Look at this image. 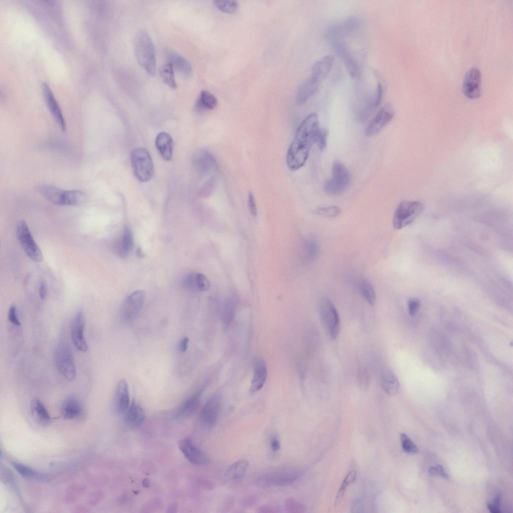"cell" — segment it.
<instances>
[{
  "mask_svg": "<svg viewBox=\"0 0 513 513\" xmlns=\"http://www.w3.org/2000/svg\"><path fill=\"white\" fill-rule=\"evenodd\" d=\"M320 129L316 113L311 114L302 121L287 152V163L290 170H298L304 165Z\"/></svg>",
  "mask_w": 513,
  "mask_h": 513,
  "instance_id": "1",
  "label": "cell"
},
{
  "mask_svg": "<svg viewBox=\"0 0 513 513\" xmlns=\"http://www.w3.org/2000/svg\"><path fill=\"white\" fill-rule=\"evenodd\" d=\"M133 44L135 57L139 64L149 75H155V50L149 34L144 30H139L134 36Z\"/></svg>",
  "mask_w": 513,
  "mask_h": 513,
  "instance_id": "2",
  "label": "cell"
},
{
  "mask_svg": "<svg viewBox=\"0 0 513 513\" xmlns=\"http://www.w3.org/2000/svg\"><path fill=\"white\" fill-rule=\"evenodd\" d=\"M37 189L48 201L58 205H80L87 198V194L81 190H63L50 185H40Z\"/></svg>",
  "mask_w": 513,
  "mask_h": 513,
  "instance_id": "3",
  "label": "cell"
},
{
  "mask_svg": "<svg viewBox=\"0 0 513 513\" xmlns=\"http://www.w3.org/2000/svg\"><path fill=\"white\" fill-rule=\"evenodd\" d=\"M300 469L292 467H280L264 473L257 479L264 486H286L292 484L301 475Z\"/></svg>",
  "mask_w": 513,
  "mask_h": 513,
  "instance_id": "4",
  "label": "cell"
},
{
  "mask_svg": "<svg viewBox=\"0 0 513 513\" xmlns=\"http://www.w3.org/2000/svg\"><path fill=\"white\" fill-rule=\"evenodd\" d=\"M130 158L136 178L143 182L150 180L154 174V166L148 151L144 148H137L131 152Z\"/></svg>",
  "mask_w": 513,
  "mask_h": 513,
  "instance_id": "5",
  "label": "cell"
},
{
  "mask_svg": "<svg viewBox=\"0 0 513 513\" xmlns=\"http://www.w3.org/2000/svg\"><path fill=\"white\" fill-rule=\"evenodd\" d=\"M319 312L321 322L332 339H336L340 332V319L339 313L333 303L327 298H322L319 302Z\"/></svg>",
  "mask_w": 513,
  "mask_h": 513,
  "instance_id": "6",
  "label": "cell"
},
{
  "mask_svg": "<svg viewBox=\"0 0 513 513\" xmlns=\"http://www.w3.org/2000/svg\"><path fill=\"white\" fill-rule=\"evenodd\" d=\"M423 205L419 201L404 200L397 207L393 215V225L402 228L411 223L422 212Z\"/></svg>",
  "mask_w": 513,
  "mask_h": 513,
  "instance_id": "7",
  "label": "cell"
},
{
  "mask_svg": "<svg viewBox=\"0 0 513 513\" xmlns=\"http://www.w3.org/2000/svg\"><path fill=\"white\" fill-rule=\"evenodd\" d=\"M350 175L345 166L339 160H335L332 166V176L325 183L324 190L328 194L337 195L342 194L348 187Z\"/></svg>",
  "mask_w": 513,
  "mask_h": 513,
  "instance_id": "8",
  "label": "cell"
},
{
  "mask_svg": "<svg viewBox=\"0 0 513 513\" xmlns=\"http://www.w3.org/2000/svg\"><path fill=\"white\" fill-rule=\"evenodd\" d=\"M55 360L57 368L62 375L69 381H73L76 372L73 353L70 347L61 343L56 347Z\"/></svg>",
  "mask_w": 513,
  "mask_h": 513,
  "instance_id": "9",
  "label": "cell"
},
{
  "mask_svg": "<svg viewBox=\"0 0 513 513\" xmlns=\"http://www.w3.org/2000/svg\"><path fill=\"white\" fill-rule=\"evenodd\" d=\"M17 235L21 246L27 255L36 262L43 260L42 252L35 242L27 223L20 220L17 225Z\"/></svg>",
  "mask_w": 513,
  "mask_h": 513,
  "instance_id": "10",
  "label": "cell"
},
{
  "mask_svg": "<svg viewBox=\"0 0 513 513\" xmlns=\"http://www.w3.org/2000/svg\"><path fill=\"white\" fill-rule=\"evenodd\" d=\"M221 407L220 395L213 394L207 400L200 411L198 416L200 424L206 428H212L218 420Z\"/></svg>",
  "mask_w": 513,
  "mask_h": 513,
  "instance_id": "11",
  "label": "cell"
},
{
  "mask_svg": "<svg viewBox=\"0 0 513 513\" xmlns=\"http://www.w3.org/2000/svg\"><path fill=\"white\" fill-rule=\"evenodd\" d=\"M145 300V293L138 290L130 294L124 301L121 310V318L125 321L134 319L142 309Z\"/></svg>",
  "mask_w": 513,
  "mask_h": 513,
  "instance_id": "12",
  "label": "cell"
},
{
  "mask_svg": "<svg viewBox=\"0 0 513 513\" xmlns=\"http://www.w3.org/2000/svg\"><path fill=\"white\" fill-rule=\"evenodd\" d=\"M394 111L390 104L381 108L368 125L365 135L371 137L379 132L393 118Z\"/></svg>",
  "mask_w": 513,
  "mask_h": 513,
  "instance_id": "13",
  "label": "cell"
},
{
  "mask_svg": "<svg viewBox=\"0 0 513 513\" xmlns=\"http://www.w3.org/2000/svg\"><path fill=\"white\" fill-rule=\"evenodd\" d=\"M463 91L466 97L471 99L480 96L481 74L477 68H471L466 73L463 82Z\"/></svg>",
  "mask_w": 513,
  "mask_h": 513,
  "instance_id": "14",
  "label": "cell"
},
{
  "mask_svg": "<svg viewBox=\"0 0 513 513\" xmlns=\"http://www.w3.org/2000/svg\"><path fill=\"white\" fill-rule=\"evenodd\" d=\"M179 448L187 460L196 465H202L208 463L207 456L197 447L189 438H185L179 442Z\"/></svg>",
  "mask_w": 513,
  "mask_h": 513,
  "instance_id": "15",
  "label": "cell"
},
{
  "mask_svg": "<svg viewBox=\"0 0 513 513\" xmlns=\"http://www.w3.org/2000/svg\"><path fill=\"white\" fill-rule=\"evenodd\" d=\"M192 163L197 174L204 175L216 167V161L213 155L205 150L196 151L193 154Z\"/></svg>",
  "mask_w": 513,
  "mask_h": 513,
  "instance_id": "16",
  "label": "cell"
},
{
  "mask_svg": "<svg viewBox=\"0 0 513 513\" xmlns=\"http://www.w3.org/2000/svg\"><path fill=\"white\" fill-rule=\"evenodd\" d=\"M84 320L83 314L79 312L74 318L71 326V336L75 347L80 351L86 352L88 345L84 335Z\"/></svg>",
  "mask_w": 513,
  "mask_h": 513,
  "instance_id": "17",
  "label": "cell"
},
{
  "mask_svg": "<svg viewBox=\"0 0 513 513\" xmlns=\"http://www.w3.org/2000/svg\"><path fill=\"white\" fill-rule=\"evenodd\" d=\"M42 89L49 110L56 122L63 131L66 130V124L61 108L49 86L42 83Z\"/></svg>",
  "mask_w": 513,
  "mask_h": 513,
  "instance_id": "18",
  "label": "cell"
},
{
  "mask_svg": "<svg viewBox=\"0 0 513 513\" xmlns=\"http://www.w3.org/2000/svg\"><path fill=\"white\" fill-rule=\"evenodd\" d=\"M181 285L188 291L204 292L209 289L210 283L204 275L195 272L185 275L181 280Z\"/></svg>",
  "mask_w": 513,
  "mask_h": 513,
  "instance_id": "19",
  "label": "cell"
},
{
  "mask_svg": "<svg viewBox=\"0 0 513 513\" xmlns=\"http://www.w3.org/2000/svg\"><path fill=\"white\" fill-rule=\"evenodd\" d=\"M164 52L169 63L183 76L187 78L192 76V67L185 58L170 49H166Z\"/></svg>",
  "mask_w": 513,
  "mask_h": 513,
  "instance_id": "20",
  "label": "cell"
},
{
  "mask_svg": "<svg viewBox=\"0 0 513 513\" xmlns=\"http://www.w3.org/2000/svg\"><path fill=\"white\" fill-rule=\"evenodd\" d=\"M267 377L268 369L266 363L262 359L256 360L250 386V392L253 394L261 390L265 384Z\"/></svg>",
  "mask_w": 513,
  "mask_h": 513,
  "instance_id": "21",
  "label": "cell"
},
{
  "mask_svg": "<svg viewBox=\"0 0 513 513\" xmlns=\"http://www.w3.org/2000/svg\"><path fill=\"white\" fill-rule=\"evenodd\" d=\"M334 62L333 56L327 55L322 58L313 65L311 76L321 83L330 73Z\"/></svg>",
  "mask_w": 513,
  "mask_h": 513,
  "instance_id": "22",
  "label": "cell"
},
{
  "mask_svg": "<svg viewBox=\"0 0 513 513\" xmlns=\"http://www.w3.org/2000/svg\"><path fill=\"white\" fill-rule=\"evenodd\" d=\"M130 405L128 386L127 381L122 379L118 384L115 395V406L117 412L123 413Z\"/></svg>",
  "mask_w": 513,
  "mask_h": 513,
  "instance_id": "23",
  "label": "cell"
},
{
  "mask_svg": "<svg viewBox=\"0 0 513 513\" xmlns=\"http://www.w3.org/2000/svg\"><path fill=\"white\" fill-rule=\"evenodd\" d=\"M125 412V421L129 426L138 427L143 423L145 418V411L141 406L134 400Z\"/></svg>",
  "mask_w": 513,
  "mask_h": 513,
  "instance_id": "24",
  "label": "cell"
},
{
  "mask_svg": "<svg viewBox=\"0 0 513 513\" xmlns=\"http://www.w3.org/2000/svg\"><path fill=\"white\" fill-rule=\"evenodd\" d=\"M204 387L197 390L181 404L174 414V418H180L186 417L193 412L199 404L200 398L204 390Z\"/></svg>",
  "mask_w": 513,
  "mask_h": 513,
  "instance_id": "25",
  "label": "cell"
},
{
  "mask_svg": "<svg viewBox=\"0 0 513 513\" xmlns=\"http://www.w3.org/2000/svg\"><path fill=\"white\" fill-rule=\"evenodd\" d=\"M155 145L164 160L168 161L172 158L173 142L169 134L165 132L159 133L155 139Z\"/></svg>",
  "mask_w": 513,
  "mask_h": 513,
  "instance_id": "26",
  "label": "cell"
},
{
  "mask_svg": "<svg viewBox=\"0 0 513 513\" xmlns=\"http://www.w3.org/2000/svg\"><path fill=\"white\" fill-rule=\"evenodd\" d=\"M321 83L311 76L300 86L297 95L299 105H303L316 92Z\"/></svg>",
  "mask_w": 513,
  "mask_h": 513,
  "instance_id": "27",
  "label": "cell"
},
{
  "mask_svg": "<svg viewBox=\"0 0 513 513\" xmlns=\"http://www.w3.org/2000/svg\"><path fill=\"white\" fill-rule=\"evenodd\" d=\"M134 243L133 235L131 229L126 226L116 246V252L122 258L128 255L132 250Z\"/></svg>",
  "mask_w": 513,
  "mask_h": 513,
  "instance_id": "28",
  "label": "cell"
},
{
  "mask_svg": "<svg viewBox=\"0 0 513 513\" xmlns=\"http://www.w3.org/2000/svg\"><path fill=\"white\" fill-rule=\"evenodd\" d=\"M82 411L83 407L81 402L75 397H68L62 404V413L66 419H72L79 417Z\"/></svg>",
  "mask_w": 513,
  "mask_h": 513,
  "instance_id": "29",
  "label": "cell"
},
{
  "mask_svg": "<svg viewBox=\"0 0 513 513\" xmlns=\"http://www.w3.org/2000/svg\"><path fill=\"white\" fill-rule=\"evenodd\" d=\"M381 385L383 391L389 395L396 394L400 388L399 381L395 374L390 370H386L381 376Z\"/></svg>",
  "mask_w": 513,
  "mask_h": 513,
  "instance_id": "30",
  "label": "cell"
},
{
  "mask_svg": "<svg viewBox=\"0 0 513 513\" xmlns=\"http://www.w3.org/2000/svg\"><path fill=\"white\" fill-rule=\"evenodd\" d=\"M248 461L244 459L238 460L231 464L225 473L226 478L230 481H238L244 476L248 467Z\"/></svg>",
  "mask_w": 513,
  "mask_h": 513,
  "instance_id": "31",
  "label": "cell"
},
{
  "mask_svg": "<svg viewBox=\"0 0 513 513\" xmlns=\"http://www.w3.org/2000/svg\"><path fill=\"white\" fill-rule=\"evenodd\" d=\"M217 104V99L213 95L206 90H202L196 101L195 107L198 111L209 110L214 109Z\"/></svg>",
  "mask_w": 513,
  "mask_h": 513,
  "instance_id": "32",
  "label": "cell"
},
{
  "mask_svg": "<svg viewBox=\"0 0 513 513\" xmlns=\"http://www.w3.org/2000/svg\"><path fill=\"white\" fill-rule=\"evenodd\" d=\"M34 417L42 424H47L51 420V416L43 404L38 399H34L31 405Z\"/></svg>",
  "mask_w": 513,
  "mask_h": 513,
  "instance_id": "33",
  "label": "cell"
},
{
  "mask_svg": "<svg viewBox=\"0 0 513 513\" xmlns=\"http://www.w3.org/2000/svg\"><path fill=\"white\" fill-rule=\"evenodd\" d=\"M303 253L306 259L312 262L316 260L319 255L320 247L317 240L309 238L306 239L303 244Z\"/></svg>",
  "mask_w": 513,
  "mask_h": 513,
  "instance_id": "34",
  "label": "cell"
},
{
  "mask_svg": "<svg viewBox=\"0 0 513 513\" xmlns=\"http://www.w3.org/2000/svg\"><path fill=\"white\" fill-rule=\"evenodd\" d=\"M358 287L366 301L370 305H373L376 301V294L370 282L367 279H362L359 282Z\"/></svg>",
  "mask_w": 513,
  "mask_h": 513,
  "instance_id": "35",
  "label": "cell"
},
{
  "mask_svg": "<svg viewBox=\"0 0 513 513\" xmlns=\"http://www.w3.org/2000/svg\"><path fill=\"white\" fill-rule=\"evenodd\" d=\"M159 74L166 85L172 89L177 88L174 67L171 63L168 62L162 65L159 69Z\"/></svg>",
  "mask_w": 513,
  "mask_h": 513,
  "instance_id": "36",
  "label": "cell"
},
{
  "mask_svg": "<svg viewBox=\"0 0 513 513\" xmlns=\"http://www.w3.org/2000/svg\"><path fill=\"white\" fill-rule=\"evenodd\" d=\"M340 57L343 60L350 75L352 77H356L359 73L358 66L349 50L344 52Z\"/></svg>",
  "mask_w": 513,
  "mask_h": 513,
  "instance_id": "37",
  "label": "cell"
},
{
  "mask_svg": "<svg viewBox=\"0 0 513 513\" xmlns=\"http://www.w3.org/2000/svg\"><path fill=\"white\" fill-rule=\"evenodd\" d=\"M356 478V471L352 470L350 471L346 475L344 479L343 480L339 489L337 492L335 500V505H337L340 503L342 498L345 493L346 487L352 482H353Z\"/></svg>",
  "mask_w": 513,
  "mask_h": 513,
  "instance_id": "38",
  "label": "cell"
},
{
  "mask_svg": "<svg viewBox=\"0 0 513 513\" xmlns=\"http://www.w3.org/2000/svg\"><path fill=\"white\" fill-rule=\"evenodd\" d=\"M213 3L218 10L227 14H234L238 8V4L235 1L215 0Z\"/></svg>",
  "mask_w": 513,
  "mask_h": 513,
  "instance_id": "39",
  "label": "cell"
},
{
  "mask_svg": "<svg viewBox=\"0 0 513 513\" xmlns=\"http://www.w3.org/2000/svg\"><path fill=\"white\" fill-rule=\"evenodd\" d=\"M235 311L233 303L230 300L227 301L224 304L222 312V321L225 327H228L233 320Z\"/></svg>",
  "mask_w": 513,
  "mask_h": 513,
  "instance_id": "40",
  "label": "cell"
},
{
  "mask_svg": "<svg viewBox=\"0 0 513 513\" xmlns=\"http://www.w3.org/2000/svg\"><path fill=\"white\" fill-rule=\"evenodd\" d=\"M341 213V209L336 206L320 207L315 210V213L317 214L329 218L337 217Z\"/></svg>",
  "mask_w": 513,
  "mask_h": 513,
  "instance_id": "41",
  "label": "cell"
},
{
  "mask_svg": "<svg viewBox=\"0 0 513 513\" xmlns=\"http://www.w3.org/2000/svg\"><path fill=\"white\" fill-rule=\"evenodd\" d=\"M12 464L17 472L24 477L32 478L39 476L37 472L24 464L16 462H13Z\"/></svg>",
  "mask_w": 513,
  "mask_h": 513,
  "instance_id": "42",
  "label": "cell"
},
{
  "mask_svg": "<svg viewBox=\"0 0 513 513\" xmlns=\"http://www.w3.org/2000/svg\"><path fill=\"white\" fill-rule=\"evenodd\" d=\"M400 440L403 450L408 453H416L419 451L417 445L405 433L400 435Z\"/></svg>",
  "mask_w": 513,
  "mask_h": 513,
  "instance_id": "43",
  "label": "cell"
},
{
  "mask_svg": "<svg viewBox=\"0 0 513 513\" xmlns=\"http://www.w3.org/2000/svg\"><path fill=\"white\" fill-rule=\"evenodd\" d=\"M420 301L416 298H411L407 302V309L411 317L415 316L420 308Z\"/></svg>",
  "mask_w": 513,
  "mask_h": 513,
  "instance_id": "44",
  "label": "cell"
},
{
  "mask_svg": "<svg viewBox=\"0 0 513 513\" xmlns=\"http://www.w3.org/2000/svg\"><path fill=\"white\" fill-rule=\"evenodd\" d=\"M358 380L359 386L362 389H366L368 387L370 377L366 369H362L359 371Z\"/></svg>",
  "mask_w": 513,
  "mask_h": 513,
  "instance_id": "45",
  "label": "cell"
},
{
  "mask_svg": "<svg viewBox=\"0 0 513 513\" xmlns=\"http://www.w3.org/2000/svg\"><path fill=\"white\" fill-rule=\"evenodd\" d=\"M327 136L328 131L325 129H320L316 142L320 150H322L325 148L327 144Z\"/></svg>",
  "mask_w": 513,
  "mask_h": 513,
  "instance_id": "46",
  "label": "cell"
},
{
  "mask_svg": "<svg viewBox=\"0 0 513 513\" xmlns=\"http://www.w3.org/2000/svg\"><path fill=\"white\" fill-rule=\"evenodd\" d=\"M429 473L432 476H440L445 479H448L449 478L448 474L444 471L443 467L439 464L431 467L429 469Z\"/></svg>",
  "mask_w": 513,
  "mask_h": 513,
  "instance_id": "47",
  "label": "cell"
},
{
  "mask_svg": "<svg viewBox=\"0 0 513 513\" xmlns=\"http://www.w3.org/2000/svg\"><path fill=\"white\" fill-rule=\"evenodd\" d=\"M500 495H497L494 500L487 503V507L491 513H500L501 512L500 506Z\"/></svg>",
  "mask_w": 513,
  "mask_h": 513,
  "instance_id": "48",
  "label": "cell"
},
{
  "mask_svg": "<svg viewBox=\"0 0 513 513\" xmlns=\"http://www.w3.org/2000/svg\"><path fill=\"white\" fill-rule=\"evenodd\" d=\"M8 319L12 324L15 326H19L21 325V322L17 316L16 308L14 305L11 306L9 309Z\"/></svg>",
  "mask_w": 513,
  "mask_h": 513,
  "instance_id": "49",
  "label": "cell"
},
{
  "mask_svg": "<svg viewBox=\"0 0 513 513\" xmlns=\"http://www.w3.org/2000/svg\"><path fill=\"white\" fill-rule=\"evenodd\" d=\"M248 205L250 213L253 216L257 215V207L255 198L252 192H249L248 198Z\"/></svg>",
  "mask_w": 513,
  "mask_h": 513,
  "instance_id": "50",
  "label": "cell"
},
{
  "mask_svg": "<svg viewBox=\"0 0 513 513\" xmlns=\"http://www.w3.org/2000/svg\"><path fill=\"white\" fill-rule=\"evenodd\" d=\"M189 339L188 337H185L183 338L179 342L178 346V350L180 352H185L188 346Z\"/></svg>",
  "mask_w": 513,
  "mask_h": 513,
  "instance_id": "51",
  "label": "cell"
},
{
  "mask_svg": "<svg viewBox=\"0 0 513 513\" xmlns=\"http://www.w3.org/2000/svg\"><path fill=\"white\" fill-rule=\"evenodd\" d=\"M383 94V88L381 84L378 83L377 85V94L375 101H374L375 107H377L380 105Z\"/></svg>",
  "mask_w": 513,
  "mask_h": 513,
  "instance_id": "52",
  "label": "cell"
},
{
  "mask_svg": "<svg viewBox=\"0 0 513 513\" xmlns=\"http://www.w3.org/2000/svg\"><path fill=\"white\" fill-rule=\"evenodd\" d=\"M270 444L271 449L273 451L277 452L280 450L281 444L280 441L277 436H273L272 438Z\"/></svg>",
  "mask_w": 513,
  "mask_h": 513,
  "instance_id": "53",
  "label": "cell"
},
{
  "mask_svg": "<svg viewBox=\"0 0 513 513\" xmlns=\"http://www.w3.org/2000/svg\"><path fill=\"white\" fill-rule=\"evenodd\" d=\"M47 294V286L46 283L44 282H41L39 285V296L42 299H44Z\"/></svg>",
  "mask_w": 513,
  "mask_h": 513,
  "instance_id": "54",
  "label": "cell"
},
{
  "mask_svg": "<svg viewBox=\"0 0 513 513\" xmlns=\"http://www.w3.org/2000/svg\"><path fill=\"white\" fill-rule=\"evenodd\" d=\"M137 255L139 257H142L143 256V252H142V251H141V250L140 249H138V250L137 251Z\"/></svg>",
  "mask_w": 513,
  "mask_h": 513,
  "instance_id": "55",
  "label": "cell"
},
{
  "mask_svg": "<svg viewBox=\"0 0 513 513\" xmlns=\"http://www.w3.org/2000/svg\"><path fill=\"white\" fill-rule=\"evenodd\" d=\"M143 484L145 486H148L149 485V481L147 480V479H145L143 480Z\"/></svg>",
  "mask_w": 513,
  "mask_h": 513,
  "instance_id": "56",
  "label": "cell"
}]
</instances>
